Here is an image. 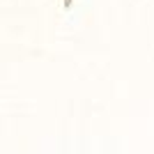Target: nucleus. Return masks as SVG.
Segmentation results:
<instances>
[]
</instances>
